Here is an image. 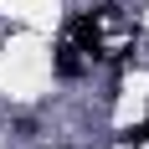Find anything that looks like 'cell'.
I'll list each match as a JSON object with an SVG mask.
<instances>
[{"instance_id": "obj_1", "label": "cell", "mask_w": 149, "mask_h": 149, "mask_svg": "<svg viewBox=\"0 0 149 149\" xmlns=\"http://www.w3.org/2000/svg\"><path fill=\"white\" fill-rule=\"evenodd\" d=\"M57 72H62V77H77V72H82V52H77V46H62Z\"/></svg>"}, {"instance_id": "obj_2", "label": "cell", "mask_w": 149, "mask_h": 149, "mask_svg": "<svg viewBox=\"0 0 149 149\" xmlns=\"http://www.w3.org/2000/svg\"><path fill=\"white\" fill-rule=\"evenodd\" d=\"M118 139H123L129 149H139V144H149V118H144V123H134V129H123Z\"/></svg>"}]
</instances>
